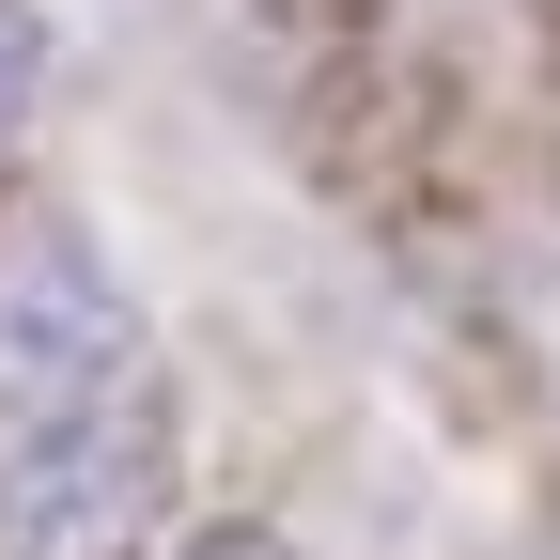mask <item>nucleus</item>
<instances>
[{
    "mask_svg": "<svg viewBox=\"0 0 560 560\" xmlns=\"http://www.w3.org/2000/svg\"><path fill=\"white\" fill-rule=\"evenodd\" d=\"M125 374H140L125 280H109L79 234L0 249V405H16V420H62V405H109Z\"/></svg>",
    "mask_w": 560,
    "mask_h": 560,
    "instance_id": "obj_2",
    "label": "nucleus"
},
{
    "mask_svg": "<svg viewBox=\"0 0 560 560\" xmlns=\"http://www.w3.org/2000/svg\"><path fill=\"white\" fill-rule=\"evenodd\" d=\"M156 514H172V405L140 374L109 405L16 420V452H0V560H140Z\"/></svg>",
    "mask_w": 560,
    "mask_h": 560,
    "instance_id": "obj_1",
    "label": "nucleus"
},
{
    "mask_svg": "<svg viewBox=\"0 0 560 560\" xmlns=\"http://www.w3.org/2000/svg\"><path fill=\"white\" fill-rule=\"evenodd\" d=\"M32 94H47V16H32V0H0V140L32 125Z\"/></svg>",
    "mask_w": 560,
    "mask_h": 560,
    "instance_id": "obj_3",
    "label": "nucleus"
},
{
    "mask_svg": "<svg viewBox=\"0 0 560 560\" xmlns=\"http://www.w3.org/2000/svg\"><path fill=\"white\" fill-rule=\"evenodd\" d=\"M172 560H296V545H280V529H187Z\"/></svg>",
    "mask_w": 560,
    "mask_h": 560,
    "instance_id": "obj_4",
    "label": "nucleus"
}]
</instances>
